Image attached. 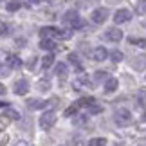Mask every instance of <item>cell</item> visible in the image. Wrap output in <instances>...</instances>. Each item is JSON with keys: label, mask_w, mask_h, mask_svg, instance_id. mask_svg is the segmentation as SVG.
<instances>
[{"label": "cell", "mask_w": 146, "mask_h": 146, "mask_svg": "<svg viewBox=\"0 0 146 146\" xmlns=\"http://www.w3.org/2000/svg\"><path fill=\"white\" fill-rule=\"evenodd\" d=\"M40 35L43 38H70V31H61L58 27H43L40 31Z\"/></svg>", "instance_id": "cell-1"}, {"label": "cell", "mask_w": 146, "mask_h": 146, "mask_svg": "<svg viewBox=\"0 0 146 146\" xmlns=\"http://www.w3.org/2000/svg\"><path fill=\"white\" fill-rule=\"evenodd\" d=\"M114 121H115L119 126L130 125V123H132V114H130V110H126V108H117L115 114H114Z\"/></svg>", "instance_id": "cell-2"}, {"label": "cell", "mask_w": 146, "mask_h": 146, "mask_svg": "<svg viewBox=\"0 0 146 146\" xmlns=\"http://www.w3.org/2000/svg\"><path fill=\"white\" fill-rule=\"evenodd\" d=\"M56 125V114L54 112H45L42 117H40V126L43 130H49V128H52Z\"/></svg>", "instance_id": "cell-3"}, {"label": "cell", "mask_w": 146, "mask_h": 146, "mask_svg": "<svg viewBox=\"0 0 146 146\" xmlns=\"http://www.w3.org/2000/svg\"><path fill=\"white\" fill-rule=\"evenodd\" d=\"M106 16H108V9L106 7H98V9L92 11L90 20L94 22V24H103V22L106 20Z\"/></svg>", "instance_id": "cell-4"}, {"label": "cell", "mask_w": 146, "mask_h": 146, "mask_svg": "<svg viewBox=\"0 0 146 146\" xmlns=\"http://www.w3.org/2000/svg\"><path fill=\"white\" fill-rule=\"evenodd\" d=\"M105 38L108 42H121L123 40V31L117 29V27H110V29L105 31Z\"/></svg>", "instance_id": "cell-5"}, {"label": "cell", "mask_w": 146, "mask_h": 146, "mask_svg": "<svg viewBox=\"0 0 146 146\" xmlns=\"http://www.w3.org/2000/svg\"><path fill=\"white\" fill-rule=\"evenodd\" d=\"M29 92V83H27V80H16L15 81V94L16 96H25V94Z\"/></svg>", "instance_id": "cell-6"}, {"label": "cell", "mask_w": 146, "mask_h": 146, "mask_svg": "<svg viewBox=\"0 0 146 146\" xmlns=\"http://www.w3.org/2000/svg\"><path fill=\"white\" fill-rule=\"evenodd\" d=\"M130 18H132V13L128 9H119V11H115V15H114L115 24H125V22H128Z\"/></svg>", "instance_id": "cell-7"}, {"label": "cell", "mask_w": 146, "mask_h": 146, "mask_svg": "<svg viewBox=\"0 0 146 146\" xmlns=\"http://www.w3.org/2000/svg\"><path fill=\"white\" fill-rule=\"evenodd\" d=\"M90 58H92L94 61H105L106 58H108V52H106L105 47H96V49H92Z\"/></svg>", "instance_id": "cell-8"}, {"label": "cell", "mask_w": 146, "mask_h": 146, "mask_svg": "<svg viewBox=\"0 0 146 146\" xmlns=\"http://www.w3.org/2000/svg\"><path fill=\"white\" fill-rule=\"evenodd\" d=\"M5 63H7L9 69H20V67H22V60H20L16 54H7V58H5Z\"/></svg>", "instance_id": "cell-9"}, {"label": "cell", "mask_w": 146, "mask_h": 146, "mask_svg": "<svg viewBox=\"0 0 146 146\" xmlns=\"http://www.w3.org/2000/svg\"><path fill=\"white\" fill-rule=\"evenodd\" d=\"M27 106L31 110H40V108H45L47 106V101L43 99H27Z\"/></svg>", "instance_id": "cell-10"}, {"label": "cell", "mask_w": 146, "mask_h": 146, "mask_svg": "<svg viewBox=\"0 0 146 146\" xmlns=\"http://www.w3.org/2000/svg\"><path fill=\"white\" fill-rule=\"evenodd\" d=\"M117 87H119V81L115 80V78H108V80L105 81V92L110 94V92H115Z\"/></svg>", "instance_id": "cell-11"}, {"label": "cell", "mask_w": 146, "mask_h": 146, "mask_svg": "<svg viewBox=\"0 0 146 146\" xmlns=\"http://www.w3.org/2000/svg\"><path fill=\"white\" fill-rule=\"evenodd\" d=\"M4 117H5V121H7V119L16 121V119H20V114H18L15 108H9V106H5V108H4Z\"/></svg>", "instance_id": "cell-12"}, {"label": "cell", "mask_w": 146, "mask_h": 146, "mask_svg": "<svg viewBox=\"0 0 146 146\" xmlns=\"http://www.w3.org/2000/svg\"><path fill=\"white\" fill-rule=\"evenodd\" d=\"M40 49H43V50H54L56 49V43H54L52 38H42Z\"/></svg>", "instance_id": "cell-13"}, {"label": "cell", "mask_w": 146, "mask_h": 146, "mask_svg": "<svg viewBox=\"0 0 146 146\" xmlns=\"http://www.w3.org/2000/svg\"><path fill=\"white\" fill-rule=\"evenodd\" d=\"M74 87L76 88H81V87H88V88H90L92 83H90V80H88L87 76H81V78H78V80L74 81Z\"/></svg>", "instance_id": "cell-14"}, {"label": "cell", "mask_w": 146, "mask_h": 146, "mask_svg": "<svg viewBox=\"0 0 146 146\" xmlns=\"http://www.w3.org/2000/svg\"><path fill=\"white\" fill-rule=\"evenodd\" d=\"M52 63H54V54L49 52V54H45V56L42 58V69H49Z\"/></svg>", "instance_id": "cell-15"}, {"label": "cell", "mask_w": 146, "mask_h": 146, "mask_svg": "<svg viewBox=\"0 0 146 146\" xmlns=\"http://www.w3.org/2000/svg\"><path fill=\"white\" fill-rule=\"evenodd\" d=\"M76 18H80V16H78V13H76L74 9H72V11H67V13H65V16H63V22L70 25V24H72V22H74Z\"/></svg>", "instance_id": "cell-16"}, {"label": "cell", "mask_w": 146, "mask_h": 146, "mask_svg": "<svg viewBox=\"0 0 146 146\" xmlns=\"http://www.w3.org/2000/svg\"><path fill=\"white\" fill-rule=\"evenodd\" d=\"M56 74H58L60 78H65L67 74H69V67H67V63H58L56 65Z\"/></svg>", "instance_id": "cell-17"}, {"label": "cell", "mask_w": 146, "mask_h": 146, "mask_svg": "<svg viewBox=\"0 0 146 146\" xmlns=\"http://www.w3.org/2000/svg\"><path fill=\"white\" fill-rule=\"evenodd\" d=\"M108 58L114 61V63H119V61H123V58H125V56H123L121 50H112V52H108Z\"/></svg>", "instance_id": "cell-18"}, {"label": "cell", "mask_w": 146, "mask_h": 146, "mask_svg": "<svg viewBox=\"0 0 146 146\" xmlns=\"http://www.w3.org/2000/svg\"><path fill=\"white\" fill-rule=\"evenodd\" d=\"M36 88L38 90H42V92H47L49 88H50V81L49 80H40L36 83Z\"/></svg>", "instance_id": "cell-19"}, {"label": "cell", "mask_w": 146, "mask_h": 146, "mask_svg": "<svg viewBox=\"0 0 146 146\" xmlns=\"http://www.w3.org/2000/svg\"><path fill=\"white\" fill-rule=\"evenodd\" d=\"M69 61L76 65V69H78V70H81V61H80V56H78L76 52H70V54H69Z\"/></svg>", "instance_id": "cell-20"}, {"label": "cell", "mask_w": 146, "mask_h": 146, "mask_svg": "<svg viewBox=\"0 0 146 146\" xmlns=\"http://www.w3.org/2000/svg\"><path fill=\"white\" fill-rule=\"evenodd\" d=\"M88 146H106V139L105 137H94L88 141Z\"/></svg>", "instance_id": "cell-21"}, {"label": "cell", "mask_w": 146, "mask_h": 146, "mask_svg": "<svg viewBox=\"0 0 146 146\" xmlns=\"http://www.w3.org/2000/svg\"><path fill=\"white\" fill-rule=\"evenodd\" d=\"M80 108H81V106L78 105V101H76V103H72V105L69 106V108L65 110V115H67V117H69V115H74V114H76V112L80 110Z\"/></svg>", "instance_id": "cell-22"}, {"label": "cell", "mask_w": 146, "mask_h": 146, "mask_svg": "<svg viewBox=\"0 0 146 146\" xmlns=\"http://www.w3.org/2000/svg\"><path fill=\"white\" fill-rule=\"evenodd\" d=\"M94 103H96V99H94V98H81L80 101H78V105H80V106H92Z\"/></svg>", "instance_id": "cell-23"}, {"label": "cell", "mask_w": 146, "mask_h": 146, "mask_svg": "<svg viewBox=\"0 0 146 146\" xmlns=\"http://www.w3.org/2000/svg\"><path fill=\"white\" fill-rule=\"evenodd\" d=\"M137 103L141 106H146V90H144V88L139 90V94H137Z\"/></svg>", "instance_id": "cell-24"}, {"label": "cell", "mask_w": 146, "mask_h": 146, "mask_svg": "<svg viewBox=\"0 0 146 146\" xmlns=\"http://www.w3.org/2000/svg\"><path fill=\"white\" fill-rule=\"evenodd\" d=\"M94 80H96V81H106V80H108V74L103 72V70H98L96 74H94Z\"/></svg>", "instance_id": "cell-25"}, {"label": "cell", "mask_w": 146, "mask_h": 146, "mask_svg": "<svg viewBox=\"0 0 146 146\" xmlns=\"http://www.w3.org/2000/svg\"><path fill=\"white\" fill-rule=\"evenodd\" d=\"M130 43H133V45H139V47L146 49V40H144V38H130Z\"/></svg>", "instance_id": "cell-26"}, {"label": "cell", "mask_w": 146, "mask_h": 146, "mask_svg": "<svg viewBox=\"0 0 146 146\" xmlns=\"http://www.w3.org/2000/svg\"><path fill=\"white\" fill-rule=\"evenodd\" d=\"M7 35H9V25L0 20V36H7Z\"/></svg>", "instance_id": "cell-27"}, {"label": "cell", "mask_w": 146, "mask_h": 146, "mask_svg": "<svg viewBox=\"0 0 146 146\" xmlns=\"http://www.w3.org/2000/svg\"><path fill=\"white\" fill-rule=\"evenodd\" d=\"M5 9H7V11H18L20 9V2H16V0H15V2H9L7 5H5Z\"/></svg>", "instance_id": "cell-28"}, {"label": "cell", "mask_w": 146, "mask_h": 146, "mask_svg": "<svg viewBox=\"0 0 146 146\" xmlns=\"http://www.w3.org/2000/svg\"><path fill=\"white\" fill-rule=\"evenodd\" d=\"M83 25H85V22H83L81 18H76V20L70 24V27H72V29H81Z\"/></svg>", "instance_id": "cell-29"}, {"label": "cell", "mask_w": 146, "mask_h": 146, "mask_svg": "<svg viewBox=\"0 0 146 146\" xmlns=\"http://www.w3.org/2000/svg\"><path fill=\"white\" fill-rule=\"evenodd\" d=\"M7 143H9V135L4 133V132H0V146H5Z\"/></svg>", "instance_id": "cell-30"}, {"label": "cell", "mask_w": 146, "mask_h": 146, "mask_svg": "<svg viewBox=\"0 0 146 146\" xmlns=\"http://www.w3.org/2000/svg\"><path fill=\"white\" fill-rule=\"evenodd\" d=\"M137 13H139V15L146 13V0H141V2H139V5H137Z\"/></svg>", "instance_id": "cell-31"}, {"label": "cell", "mask_w": 146, "mask_h": 146, "mask_svg": "<svg viewBox=\"0 0 146 146\" xmlns=\"http://www.w3.org/2000/svg\"><path fill=\"white\" fill-rule=\"evenodd\" d=\"M144 61H146V58H144V56H143V58H137L135 61H133V65H135V67H137V69H143V67L146 65V63H144Z\"/></svg>", "instance_id": "cell-32"}, {"label": "cell", "mask_w": 146, "mask_h": 146, "mask_svg": "<svg viewBox=\"0 0 146 146\" xmlns=\"http://www.w3.org/2000/svg\"><path fill=\"white\" fill-rule=\"evenodd\" d=\"M101 112H103V106H99V105H96V103L90 106V114H101Z\"/></svg>", "instance_id": "cell-33"}, {"label": "cell", "mask_w": 146, "mask_h": 146, "mask_svg": "<svg viewBox=\"0 0 146 146\" xmlns=\"http://www.w3.org/2000/svg\"><path fill=\"white\" fill-rule=\"evenodd\" d=\"M15 146H29V143L27 141H18V143H15Z\"/></svg>", "instance_id": "cell-34"}, {"label": "cell", "mask_w": 146, "mask_h": 146, "mask_svg": "<svg viewBox=\"0 0 146 146\" xmlns=\"http://www.w3.org/2000/svg\"><path fill=\"white\" fill-rule=\"evenodd\" d=\"M5 58H7V56H5L4 52H0V65H2V63H5Z\"/></svg>", "instance_id": "cell-35"}, {"label": "cell", "mask_w": 146, "mask_h": 146, "mask_svg": "<svg viewBox=\"0 0 146 146\" xmlns=\"http://www.w3.org/2000/svg\"><path fill=\"white\" fill-rule=\"evenodd\" d=\"M4 94H5V87L0 83V96H4Z\"/></svg>", "instance_id": "cell-36"}, {"label": "cell", "mask_w": 146, "mask_h": 146, "mask_svg": "<svg viewBox=\"0 0 146 146\" xmlns=\"http://www.w3.org/2000/svg\"><path fill=\"white\" fill-rule=\"evenodd\" d=\"M29 2H31V4H40L42 0H29Z\"/></svg>", "instance_id": "cell-37"}, {"label": "cell", "mask_w": 146, "mask_h": 146, "mask_svg": "<svg viewBox=\"0 0 146 146\" xmlns=\"http://www.w3.org/2000/svg\"><path fill=\"white\" fill-rule=\"evenodd\" d=\"M2 106H7V105H5V103H2V101H0V108H2Z\"/></svg>", "instance_id": "cell-38"}]
</instances>
